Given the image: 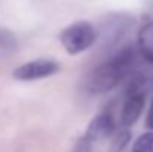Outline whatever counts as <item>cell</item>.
<instances>
[{"label": "cell", "instance_id": "obj_1", "mask_svg": "<svg viewBox=\"0 0 153 152\" xmlns=\"http://www.w3.org/2000/svg\"><path fill=\"white\" fill-rule=\"evenodd\" d=\"M134 54L131 48L120 51L105 63L95 67L86 82L88 90L94 94H101L116 87L132 69Z\"/></svg>", "mask_w": 153, "mask_h": 152}, {"label": "cell", "instance_id": "obj_2", "mask_svg": "<svg viewBox=\"0 0 153 152\" xmlns=\"http://www.w3.org/2000/svg\"><path fill=\"white\" fill-rule=\"evenodd\" d=\"M95 30L92 24L86 21H79L67 27L61 33V43L68 54H79L88 49L95 42Z\"/></svg>", "mask_w": 153, "mask_h": 152}, {"label": "cell", "instance_id": "obj_3", "mask_svg": "<svg viewBox=\"0 0 153 152\" xmlns=\"http://www.w3.org/2000/svg\"><path fill=\"white\" fill-rule=\"evenodd\" d=\"M58 63L52 60H34L22 64L13 72V78L19 81H36L52 76L58 72Z\"/></svg>", "mask_w": 153, "mask_h": 152}, {"label": "cell", "instance_id": "obj_4", "mask_svg": "<svg viewBox=\"0 0 153 152\" xmlns=\"http://www.w3.org/2000/svg\"><path fill=\"white\" fill-rule=\"evenodd\" d=\"M113 131H114V121H113L111 115L101 113L91 121V124L88 125V131H86L85 137L89 142H95V140L107 139Z\"/></svg>", "mask_w": 153, "mask_h": 152}, {"label": "cell", "instance_id": "obj_5", "mask_svg": "<svg viewBox=\"0 0 153 152\" xmlns=\"http://www.w3.org/2000/svg\"><path fill=\"white\" fill-rule=\"evenodd\" d=\"M144 107V96L141 93H132L125 101L122 109V122L123 125H132L140 116Z\"/></svg>", "mask_w": 153, "mask_h": 152}, {"label": "cell", "instance_id": "obj_6", "mask_svg": "<svg viewBox=\"0 0 153 152\" xmlns=\"http://www.w3.org/2000/svg\"><path fill=\"white\" fill-rule=\"evenodd\" d=\"M138 51L144 60L153 63V21L144 24L138 33Z\"/></svg>", "mask_w": 153, "mask_h": 152}, {"label": "cell", "instance_id": "obj_7", "mask_svg": "<svg viewBox=\"0 0 153 152\" xmlns=\"http://www.w3.org/2000/svg\"><path fill=\"white\" fill-rule=\"evenodd\" d=\"M132 152H153V133H144L141 134L134 146H132Z\"/></svg>", "mask_w": 153, "mask_h": 152}, {"label": "cell", "instance_id": "obj_8", "mask_svg": "<svg viewBox=\"0 0 153 152\" xmlns=\"http://www.w3.org/2000/svg\"><path fill=\"white\" fill-rule=\"evenodd\" d=\"M89 151H91V142L86 137L80 139L77 142V145H76V149H74V152H89Z\"/></svg>", "mask_w": 153, "mask_h": 152}, {"label": "cell", "instance_id": "obj_9", "mask_svg": "<svg viewBox=\"0 0 153 152\" xmlns=\"http://www.w3.org/2000/svg\"><path fill=\"white\" fill-rule=\"evenodd\" d=\"M146 125H147L149 130H153V100H152V104H150V110H149V113H147Z\"/></svg>", "mask_w": 153, "mask_h": 152}]
</instances>
